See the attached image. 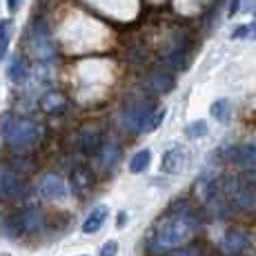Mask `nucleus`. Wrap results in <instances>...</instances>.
<instances>
[{"label": "nucleus", "instance_id": "nucleus-1", "mask_svg": "<svg viewBox=\"0 0 256 256\" xmlns=\"http://www.w3.org/2000/svg\"><path fill=\"white\" fill-rule=\"evenodd\" d=\"M200 218L196 216V212L185 203H176L167 214L160 218V223L156 225V236L152 250L154 252H167V250H176L192 238V234L198 230Z\"/></svg>", "mask_w": 256, "mask_h": 256}, {"label": "nucleus", "instance_id": "nucleus-2", "mask_svg": "<svg viewBox=\"0 0 256 256\" xmlns=\"http://www.w3.org/2000/svg\"><path fill=\"white\" fill-rule=\"evenodd\" d=\"M40 136V127L29 118L18 116H4L2 120V138L14 150H24V147L34 145Z\"/></svg>", "mask_w": 256, "mask_h": 256}, {"label": "nucleus", "instance_id": "nucleus-3", "mask_svg": "<svg viewBox=\"0 0 256 256\" xmlns=\"http://www.w3.org/2000/svg\"><path fill=\"white\" fill-rule=\"evenodd\" d=\"M154 112V105L147 100H134L130 102V105L122 110V125L127 127L130 132H142V127H145L147 118L150 114Z\"/></svg>", "mask_w": 256, "mask_h": 256}, {"label": "nucleus", "instance_id": "nucleus-4", "mask_svg": "<svg viewBox=\"0 0 256 256\" xmlns=\"http://www.w3.org/2000/svg\"><path fill=\"white\" fill-rule=\"evenodd\" d=\"M29 45H32L34 56L38 58L40 62H47L54 58V45H52V38L47 34V27L42 22H36L32 29V36H29Z\"/></svg>", "mask_w": 256, "mask_h": 256}, {"label": "nucleus", "instance_id": "nucleus-5", "mask_svg": "<svg viewBox=\"0 0 256 256\" xmlns=\"http://www.w3.org/2000/svg\"><path fill=\"white\" fill-rule=\"evenodd\" d=\"M24 185L18 172L12 165H0V196L2 198H18L22 196Z\"/></svg>", "mask_w": 256, "mask_h": 256}, {"label": "nucleus", "instance_id": "nucleus-6", "mask_svg": "<svg viewBox=\"0 0 256 256\" xmlns=\"http://www.w3.org/2000/svg\"><path fill=\"white\" fill-rule=\"evenodd\" d=\"M42 225V214L36 208H29L18 212L16 216L12 218V230L14 234H29V232H36L38 228Z\"/></svg>", "mask_w": 256, "mask_h": 256}, {"label": "nucleus", "instance_id": "nucleus-7", "mask_svg": "<svg viewBox=\"0 0 256 256\" xmlns=\"http://www.w3.org/2000/svg\"><path fill=\"white\" fill-rule=\"evenodd\" d=\"M38 190H40V194L45 196L47 200H62V198H67L65 180H62L60 176H56V174H45V176H42L40 183H38Z\"/></svg>", "mask_w": 256, "mask_h": 256}, {"label": "nucleus", "instance_id": "nucleus-8", "mask_svg": "<svg viewBox=\"0 0 256 256\" xmlns=\"http://www.w3.org/2000/svg\"><path fill=\"white\" fill-rule=\"evenodd\" d=\"M218 248H220V252H223V254L236 256V254H243L245 250L250 248V240H248V236H245V234L234 232V230H232V232H225L223 234Z\"/></svg>", "mask_w": 256, "mask_h": 256}, {"label": "nucleus", "instance_id": "nucleus-9", "mask_svg": "<svg viewBox=\"0 0 256 256\" xmlns=\"http://www.w3.org/2000/svg\"><path fill=\"white\" fill-rule=\"evenodd\" d=\"M225 156H228L232 163L240 165V167H256V145H252V142L230 147Z\"/></svg>", "mask_w": 256, "mask_h": 256}, {"label": "nucleus", "instance_id": "nucleus-10", "mask_svg": "<svg viewBox=\"0 0 256 256\" xmlns=\"http://www.w3.org/2000/svg\"><path fill=\"white\" fill-rule=\"evenodd\" d=\"M145 87L150 92H154V94H167L172 87H174V74H170L165 70H158V72L150 74L147 80H145Z\"/></svg>", "mask_w": 256, "mask_h": 256}, {"label": "nucleus", "instance_id": "nucleus-11", "mask_svg": "<svg viewBox=\"0 0 256 256\" xmlns=\"http://www.w3.org/2000/svg\"><path fill=\"white\" fill-rule=\"evenodd\" d=\"M40 107L49 116H60V114H65V110H67V98H65V94H60V92H47L40 100Z\"/></svg>", "mask_w": 256, "mask_h": 256}, {"label": "nucleus", "instance_id": "nucleus-12", "mask_svg": "<svg viewBox=\"0 0 256 256\" xmlns=\"http://www.w3.org/2000/svg\"><path fill=\"white\" fill-rule=\"evenodd\" d=\"M107 216H110V210H107L105 205H98V208H94L92 214L87 216L85 220H82V232H85V234H96L98 230L105 225Z\"/></svg>", "mask_w": 256, "mask_h": 256}, {"label": "nucleus", "instance_id": "nucleus-13", "mask_svg": "<svg viewBox=\"0 0 256 256\" xmlns=\"http://www.w3.org/2000/svg\"><path fill=\"white\" fill-rule=\"evenodd\" d=\"M98 167L100 170H112L116 163H118V158H120V150H118V145H114V142H107V145H100L98 147Z\"/></svg>", "mask_w": 256, "mask_h": 256}, {"label": "nucleus", "instance_id": "nucleus-14", "mask_svg": "<svg viewBox=\"0 0 256 256\" xmlns=\"http://www.w3.org/2000/svg\"><path fill=\"white\" fill-rule=\"evenodd\" d=\"M180 165H183V150L180 147H172L163 154V163H160V170L165 174H178Z\"/></svg>", "mask_w": 256, "mask_h": 256}, {"label": "nucleus", "instance_id": "nucleus-15", "mask_svg": "<svg viewBox=\"0 0 256 256\" xmlns=\"http://www.w3.org/2000/svg\"><path fill=\"white\" fill-rule=\"evenodd\" d=\"M78 145H80V150L85 152V154H96L98 147L102 145L100 134H98V132H92V130H85L80 134V138H78Z\"/></svg>", "mask_w": 256, "mask_h": 256}, {"label": "nucleus", "instance_id": "nucleus-16", "mask_svg": "<svg viewBox=\"0 0 256 256\" xmlns=\"http://www.w3.org/2000/svg\"><path fill=\"white\" fill-rule=\"evenodd\" d=\"M72 187H74V192H78V194H82L85 190H90L92 187V174L87 170H74L72 172Z\"/></svg>", "mask_w": 256, "mask_h": 256}, {"label": "nucleus", "instance_id": "nucleus-17", "mask_svg": "<svg viewBox=\"0 0 256 256\" xmlns=\"http://www.w3.org/2000/svg\"><path fill=\"white\" fill-rule=\"evenodd\" d=\"M150 160H152V152L150 150H138L134 156H132V160H130V172H134V174H140V172L147 170Z\"/></svg>", "mask_w": 256, "mask_h": 256}, {"label": "nucleus", "instance_id": "nucleus-18", "mask_svg": "<svg viewBox=\"0 0 256 256\" xmlns=\"http://www.w3.org/2000/svg\"><path fill=\"white\" fill-rule=\"evenodd\" d=\"M12 32H14L12 20H0V62H2L4 56H7L9 40H12Z\"/></svg>", "mask_w": 256, "mask_h": 256}, {"label": "nucleus", "instance_id": "nucleus-19", "mask_svg": "<svg viewBox=\"0 0 256 256\" xmlns=\"http://www.w3.org/2000/svg\"><path fill=\"white\" fill-rule=\"evenodd\" d=\"M7 74H9V78H12V82H16V85H22V82L27 80V67H24V62L20 58H14Z\"/></svg>", "mask_w": 256, "mask_h": 256}, {"label": "nucleus", "instance_id": "nucleus-20", "mask_svg": "<svg viewBox=\"0 0 256 256\" xmlns=\"http://www.w3.org/2000/svg\"><path fill=\"white\" fill-rule=\"evenodd\" d=\"M230 114H232V107H230V102L225 100V98H218V100H214V105H212V116L216 118V120H230Z\"/></svg>", "mask_w": 256, "mask_h": 256}, {"label": "nucleus", "instance_id": "nucleus-21", "mask_svg": "<svg viewBox=\"0 0 256 256\" xmlns=\"http://www.w3.org/2000/svg\"><path fill=\"white\" fill-rule=\"evenodd\" d=\"M163 118H165V110L152 112L150 118H147V122H145V127H142V132H154V130H158L160 122H163Z\"/></svg>", "mask_w": 256, "mask_h": 256}, {"label": "nucleus", "instance_id": "nucleus-22", "mask_svg": "<svg viewBox=\"0 0 256 256\" xmlns=\"http://www.w3.org/2000/svg\"><path fill=\"white\" fill-rule=\"evenodd\" d=\"M185 134L190 136V138H200V136H205V134H208V122H203V120H196V122H192V125H187Z\"/></svg>", "mask_w": 256, "mask_h": 256}, {"label": "nucleus", "instance_id": "nucleus-23", "mask_svg": "<svg viewBox=\"0 0 256 256\" xmlns=\"http://www.w3.org/2000/svg\"><path fill=\"white\" fill-rule=\"evenodd\" d=\"M98 256H118V243L116 240H107V243L100 248Z\"/></svg>", "mask_w": 256, "mask_h": 256}, {"label": "nucleus", "instance_id": "nucleus-24", "mask_svg": "<svg viewBox=\"0 0 256 256\" xmlns=\"http://www.w3.org/2000/svg\"><path fill=\"white\" fill-rule=\"evenodd\" d=\"M252 36V24H240L232 32V38H250Z\"/></svg>", "mask_w": 256, "mask_h": 256}, {"label": "nucleus", "instance_id": "nucleus-25", "mask_svg": "<svg viewBox=\"0 0 256 256\" xmlns=\"http://www.w3.org/2000/svg\"><path fill=\"white\" fill-rule=\"evenodd\" d=\"M238 7H240V0H232V2H230V12H228V16H234V14L238 12Z\"/></svg>", "mask_w": 256, "mask_h": 256}, {"label": "nucleus", "instance_id": "nucleus-26", "mask_svg": "<svg viewBox=\"0 0 256 256\" xmlns=\"http://www.w3.org/2000/svg\"><path fill=\"white\" fill-rule=\"evenodd\" d=\"M7 7H9V12H16L20 7V0H7Z\"/></svg>", "mask_w": 256, "mask_h": 256}]
</instances>
